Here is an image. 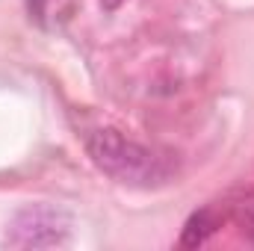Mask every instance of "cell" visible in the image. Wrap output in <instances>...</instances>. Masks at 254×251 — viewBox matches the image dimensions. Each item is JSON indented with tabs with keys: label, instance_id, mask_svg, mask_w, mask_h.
Here are the masks:
<instances>
[{
	"label": "cell",
	"instance_id": "6da1fadb",
	"mask_svg": "<svg viewBox=\"0 0 254 251\" xmlns=\"http://www.w3.org/2000/svg\"><path fill=\"white\" fill-rule=\"evenodd\" d=\"M95 166L127 187H160L169 181L172 166L151 148L122 136L119 130H95L86 139Z\"/></svg>",
	"mask_w": 254,
	"mask_h": 251
},
{
	"label": "cell",
	"instance_id": "7a4b0ae2",
	"mask_svg": "<svg viewBox=\"0 0 254 251\" xmlns=\"http://www.w3.org/2000/svg\"><path fill=\"white\" fill-rule=\"evenodd\" d=\"M68 234H71V222L60 207L33 204L12 219L6 243L12 249H54L63 246Z\"/></svg>",
	"mask_w": 254,
	"mask_h": 251
},
{
	"label": "cell",
	"instance_id": "3957f363",
	"mask_svg": "<svg viewBox=\"0 0 254 251\" xmlns=\"http://www.w3.org/2000/svg\"><path fill=\"white\" fill-rule=\"evenodd\" d=\"M219 228V219H216V213L207 207V210H198V213H192L190 222H187V228H184V237H181V246L184 249H195V246H204L210 237H213V231Z\"/></svg>",
	"mask_w": 254,
	"mask_h": 251
}]
</instances>
